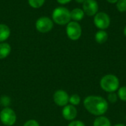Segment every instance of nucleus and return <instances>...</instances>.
Segmentation results:
<instances>
[{
    "label": "nucleus",
    "instance_id": "11",
    "mask_svg": "<svg viewBox=\"0 0 126 126\" xmlns=\"http://www.w3.org/2000/svg\"><path fill=\"white\" fill-rule=\"evenodd\" d=\"M10 35L9 27L4 24H0V43L6 41Z\"/></svg>",
    "mask_w": 126,
    "mask_h": 126
},
{
    "label": "nucleus",
    "instance_id": "27",
    "mask_svg": "<svg viewBox=\"0 0 126 126\" xmlns=\"http://www.w3.org/2000/svg\"><path fill=\"white\" fill-rule=\"evenodd\" d=\"M125 126L124 124H121V123H120V124H117L116 126Z\"/></svg>",
    "mask_w": 126,
    "mask_h": 126
},
{
    "label": "nucleus",
    "instance_id": "2",
    "mask_svg": "<svg viewBox=\"0 0 126 126\" xmlns=\"http://www.w3.org/2000/svg\"><path fill=\"white\" fill-rule=\"evenodd\" d=\"M101 88L108 93H113L120 88V81L117 76L113 74H107L102 77L100 82Z\"/></svg>",
    "mask_w": 126,
    "mask_h": 126
},
{
    "label": "nucleus",
    "instance_id": "17",
    "mask_svg": "<svg viewBox=\"0 0 126 126\" xmlns=\"http://www.w3.org/2000/svg\"><path fill=\"white\" fill-rule=\"evenodd\" d=\"M45 0H28L29 4L33 8H39L44 4Z\"/></svg>",
    "mask_w": 126,
    "mask_h": 126
},
{
    "label": "nucleus",
    "instance_id": "8",
    "mask_svg": "<svg viewBox=\"0 0 126 126\" xmlns=\"http://www.w3.org/2000/svg\"><path fill=\"white\" fill-rule=\"evenodd\" d=\"M54 102L61 107H64L68 105L69 100V94L63 90H58L53 94Z\"/></svg>",
    "mask_w": 126,
    "mask_h": 126
},
{
    "label": "nucleus",
    "instance_id": "15",
    "mask_svg": "<svg viewBox=\"0 0 126 126\" xmlns=\"http://www.w3.org/2000/svg\"><path fill=\"white\" fill-rule=\"evenodd\" d=\"M94 126H111L110 120L104 117V116H100L95 119L94 121Z\"/></svg>",
    "mask_w": 126,
    "mask_h": 126
},
{
    "label": "nucleus",
    "instance_id": "7",
    "mask_svg": "<svg viewBox=\"0 0 126 126\" xmlns=\"http://www.w3.org/2000/svg\"><path fill=\"white\" fill-rule=\"evenodd\" d=\"M35 27L40 33L49 32L53 27V22L48 17H41L35 22Z\"/></svg>",
    "mask_w": 126,
    "mask_h": 126
},
{
    "label": "nucleus",
    "instance_id": "4",
    "mask_svg": "<svg viewBox=\"0 0 126 126\" xmlns=\"http://www.w3.org/2000/svg\"><path fill=\"white\" fill-rule=\"evenodd\" d=\"M16 114L10 108H4L0 112V120L3 125L6 126H13L16 122Z\"/></svg>",
    "mask_w": 126,
    "mask_h": 126
},
{
    "label": "nucleus",
    "instance_id": "16",
    "mask_svg": "<svg viewBox=\"0 0 126 126\" xmlns=\"http://www.w3.org/2000/svg\"><path fill=\"white\" fill-rule=\"evenodd\" d=\"M69 102L72 105H78L80 102V97L78 94H72L71 97H69Z\"/></svg>",
    "mask_w": 126,
    "mask_h": 126
},
{
    "label": "nucleus",
    "instance_id": "14",
    "mask_svg": "<svg viewBox=\"0 0 126 126\" xmlns=\"http://www.w3.org/2000/svg\"><path fill=\"white\" fill-rule=\"evenodd\" d=\"M95 41L99 43V44H103L105 43L107 39H108V33L106 31L103 30H100L99 31H97L95 34Z\"/></svg>",
    "mask_w": 126,
    "mask_h": 126
},
{
    "label": "nucleus",
    "instance_id": "9",
    "mask_svg": "<svg viewBox=\"0 0 126 126\" xmlns=\"http://www.w3.org/2000/svg\"><path fill=\"white\" fill-rule=\"evenodd\" d=\"M98 7V4L95 0H86L83 3V10L89 16H95L97 13Z\"/></svg>",
    "mask_w": 126,
    "mask_h": 126
},
{
    "label": "nucleus",
    "instance_id": "28",
    "mask_svg": "<svg viewBox=\"0 0 126 126\" xmlns=\"http://www.w3.org/2000/svg\"><path fill=\"white\" fill-rule=\"evenodd\" d=\"M124 34H125V36H126V26L125 27V29H124Z\"/></svg>",
    "mask_w": 126,
    "mask_h": 126
},
{
    "label": "nucleus",
    "instance_id": "24",
    "mask_svg": "<svg viewBox=\"0 0 126 126\" xmlns=\"http://www.w3.org/2000/svg\"><path fill=\"white\" fill-rule=\"evenodd\" d=\"M71 0H57V1L61 4H67Z\"/></svg>",
    "mask_w": 126,
    "mask_h": 126
},
{
    "label": "nucleus",
    "instance_id": "25",
    "mask_svg": "<svg viewBox=\"0 0 126 126\" xmlns=\"http://www.w3.org/2000/svg\"><path fill=\"white\" fill-rule=\"evenodd\" d=\"M109 3H111V4H114V3H117L118 0H107Z\"/></svg>",
    "mask_w": 126,
    "mask_h": 126
},
{
    "label": "nucleus",
    "instance_id": "3",
    "mask_svg": "<svg viewBox=\"0 0 126 126\" xmlns=\"http://www.w3.org/2000/svg\"><path fill=\"white\" fill-rule=\"evenodd\" d=\"M52 19L53 21L59 25H64L70 22L71 16L70 11L63 7H56L52 12Z\"/></svg>",
    "mask_w": 126,
    "mask_h": 126
},
{
    "label": "nucleus",
    "instance_id": "5",
    "mask_svg": "<svg viewBox=\"0 0 126 126\" xmlns=\"http://www.w3.org/2000/svg\"><path fill=\"white\" fill-rule=\"evenodd\" d=\"M81 26L77 22H70L66 26V34L68 37L73 41L78 40L81 36Z\"/></svg>",
    "mask_w": 126,
    "mask_h": 126
},
{
    "label": "nucleus",
    "instance_id": "21",
    "mask_svg": "<svg viewBox=\"0 0 126 126\" xmlns=\"http://www.w3.org/2000/svg\"><path fill=\"white\" fill-rule=\"evenodd\" d=\"M118 99V96L117 94H116L114 92L113 93H109V94L108 95V100L109 102L111 103H114L117 101Z\"/></svg>",
    "mask_w": 126,
    "mask_h": 126
},
{
    "label": "nucleus",
    "instance_id": "10",
    "mask_svg": "<svg viewBox=\"0 0 126 126\" xmlns=\"http://www.w3.org/2000/svg\"><path fill=\"white\" fill-rule=\"evenodd\" d=\"M78 115V111L74 105H66L63 107L62 110V116L63 117L68 121L74 120Z\"/></svg>",
    "mask_w": 126,
    "mask_h": 126
},
{
    "label": "nucleus",
    "instance_id": "13",
    "mask_svg": "<svg viewBox=\"0 0 126 126\" xmlns=\"http://www.w3.org/2000/svg\"><path fill=\"white\" fill-rule=\"evenodd\" d=\"M84 14L85 13H84L83 10H81L80 8H75L70 12L71 19L75 22L82 20L83 18L84 17Z\"/></svg>",
    "mask_w": 126,
    "mask_h": 126
},
{
    "label": "nucleus",
    "instance_id": "22",
    "mask_svg": "<svg viewBox=\"0 0 126 126\" xmlns=\"http://www.w3.org/2000/svg\"><path fill=\"white\" fill-rule=\"evenodd\" d=\"M23 126H40L39 123L35 120H27Z\"/></svg>",
    "mask_w": 126,
    "mask_h": 126
},
{
    "label": "nucleus",
    "instance_id": "12",
    "mask_svg": "<svg viewBox=\"0 0 126 126\" xmlns=\"http://www.w3.org/2000/svg\"><path fill=\"white\" fill-rule=\"evenodd\" d=\"M11 52V47L7 42L0 43V59H4L7 57Z\"/></svg>",
    "mask_w": 126,
    "mask_h": 126
},
{
    "label": "nucleus",
    "instance_id": "20",
    "mask_svg": "<svg viewBox=\"0 0 126 126\" xmlns=\"http://www.w3.org/2000/svg\"><path fill=\"white\" fill-rule=\"evenodd\" d=\"M10 103V99L7 96H2L0 98V104L4 108L8 107Z\"/></svg>",
    "mask_w": 126,
    "mask_h": 126
},
{
    "label": "nucleus",
    "instance_id": "23",
    "mask_svg": "<svg viewBox=\"0 0 126 126\" xmlns=\"http://www.w3.org/2000/svg\"><path fill=\"white\" fill-rule=\"evenodd\" d=\"M68 126H85V124L80 120H72L69 123Z\"/></svg>",
    "mask_w": 126,
    "mask_h": 126
},
{
    "label": "nucleus",
    "instance_id": "6",
    "mask_svg": "<svg viewBox=\"0 0 126 126\" xmlns=\"http://www.w3.org/2000/svg\"><path fill=\"white\" fill-rule=\"evenodd\" d=\"M110 17L109 16L104 13V12H100L97 13L94 18V23L95 26L100 29V30H105L107 29L110 25Z\"/></svg>",
    "mask_w": 126,
    "mask_h": 126
},
{
    "label": "nucleus",
    "instance_id": "1",
    "mask_svg": "<svg viewBox=\"0 0 126 126\" xmlns=\"http://www.w3.org/2000/svg\"><path fill=\"white\" fill-rule=\"evenodd\" d=\"M83 105L88 112L97 117L103 116L109 108V104L106 99L94 95L86 97L83 101Z\"/></svg>",
    "mask_w": 126,
    "mask_h": 126
},
{
    "label": "nucleus",
    "instance_id": "26",
    "mask_svg": "<svg viewBox=\"0 0 126 126\" xmlns=\"http://www.w3.org/2000/svg\"><path fill=\"white\" fill-rule=\"evenodd\" d=\"M75 1L78 3H83L86 0H75Z\"/></svg>",
    "mask_w": 126,
    "mask_h": 126
},
{
    "label": "nucleus",
    "instance_id": "19",
    "mask_svg": "<svg viewBox=\"0 0 126 126\" xmlns=\"http://www.w3.org/2000/svg\"><path fill=\"white\" fill-rule=\"evenodd\" d=\"M117 8L120 12H126V0H118L117 2Z\"/></svg>",
    "mask_w": 126,
    "mask_h": 126
},
{
    "label": "nucleus",
    "instance_id": "18",
    "mask_svg": "<svg viewBox=\"0 0 126 126\" xmlns=\"http://www.w3.org/2000/svg\"><path fill=\"white\" fill-rule=\"evenodd\" d=\"M118 97L123 102H126V86H123L118 89Z\"/></svg>",
    "mask_w": 126,
    "mask_h": 126
}]
</instances>
